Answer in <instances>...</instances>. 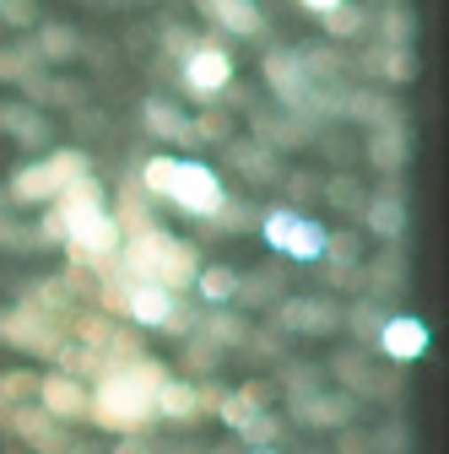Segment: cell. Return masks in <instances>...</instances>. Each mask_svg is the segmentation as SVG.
<instances>
[{
    "label": "cell",
    "mask_w": 449,
    "mask_h": 454,
    "mask_svg": "<svg viewBox=\"0 0 449 454\" xmlns=\"http://www.w3.org/2000/svg\"><path fill=\"white\" fill-rule=\"evenodd\" d=\"M82 174H92L87 152H43L38 162H22V168H17L12 184H6V195H12L17 206H49L54 195H60L66 184H76Z\"/></svg>",
    "instance_id": "6da1fadb"
},
{
    "label": "cell",
    "mask_w": 449,
    "mask_h": 454,
    "mask_svg": "<svg viewBox=\"0 0 449 454\" xmlns=\"http://www.w3.org/2000/svg\"><path fill=\"white\" fill-rule=\"evenodd\" d=\"M233 76H239V60H233V49L217 43V38H195V49L179 60V87L195 103H217L233 87Z\"/></svg>",
    "instance_id": "7a4b0ae2"
},
{
    "label": "cell",
    "mask_w": 449,
    "mask_h": 454,
    "mask_svg": "<svg viewBox=\"0 0 449 454\" xmlns=\"http://www.w3.org/2000/svg\"><path fill=\"white\" fill-rule=\"evenodd\" d=\"M168 206L185 211V216H195V222H211L222 206H228V184H222V174H217L211 162H201V157H179L174 184H168Z\"/></svg>",
    "instance_id": "3957f363"
},
{
    "label": "cell",
    "mask_w": 449,
    "mask_h": 454,
    "mask_svg": "<svg viewBox=\"0 0 449 454\" xmlns=\"http://www.w3.org/2000/svg\"><path fill=\"white\" fill-rule=\"evenodd\" d=\"M325 233H330L325 222H314V216H303L293 206H276V211L260 216V239L282 260H298V265H309V260L325 254Z\"/></svg>",
    "instance_id": "277c9868"
},
{
    "label": "cell",
    "mask_w": 449,
    "mask_h": 454,
    "mask_svg": "<svg viewBox=\"0 0 449 454\" xmlns=\"http://www.w3.org/2000/svg\"><path fill=\"white\" fill-rule=\"evenodd\" d=\"M120 244H125V227H120V216L108 211V206L66 222V249H71L76 265H103V260H114Z\"/></svg>",
    "instance_id": "5b68a950"
},
{
    "label": "cell",
    "mask_w": 449,
    "mask_h": 454,
    "mask_svg": "<svg viewBox=\"0 0 449 454\" xmlns=\"http://www.w3.org/2000/svg\"><path fill=\"white\" fill-rule=\"evenodd\" d=\"M0 340L6 347H17V352H28V357H54V347H60V325H54L43 309H33V303H22V309H6L0 314Z\"/></svg>",
    "instance_id": "8992f818"
},
{
    "label": "cell",
    "mask_w": 449,
    "mask_h": 454,
    "mask_svg": "<svg viewBox=\"0 0 449 454\" xmlns=\"http://www.w3.org/2000/svg\"><path fill=\"white\" fill-rule=\"evenodd\" d=\"M374 347H379V357H390V363H422L428 357V347H433V330H428V319H417V314H384V325L374 330Z\"/></svg>",
    "instance_id": "52a82bcc"
},
{
    "label": "cell",
    "mask_w": 449,
    "mask_h": 454,
    "mask_svg": "<svg viewBox=\"0 0 449 454\" xmlns=\"http://www.w3.org/2000/svg\"><path fill=\"white\" fill-rule=\"evenodd\" d=\"M342 319L347 314L335 298H276V330L288 335H335Z\"/></svg>",
    "instance_id": "ba28073f"
},
{
    "label": "cell",
    "mask_w": 449,
    "mask_h": 454,
    "mask_svg": "<svg viewBox=\"0 0 449 454\" xmlns=\"http://www.w3.org/2000/svg\"><path fill=\"white\" fill-rule=\"evenodd\" d=\"M265 87L282 98L288 114H298V108L309 103V92H314V82H309V71H303V54H298V49H271V54H265Z\"/></svg>",
    "instance_id": "9c48e42d"
},
{
    "label": "cell",
    "mask_w": 449,
    "mask_h": 454,
    "mask_svg": "<svg viewBox=\"0 0 449 454\" xmlns=\"http://www.w3.org/2000/svg\"><path fill=\"white\" fill-rule=\"evenodd\" d=\"M120 281H125L120 287V314H130V325H141V330H162L168 314L179 309V298L168 287H157V281H130V276H120Z\"/></svg>",
    "instance_id": "30bf717a"
},
{
    "label": "cell",
    "mask_w": 449,
    "mask_h": 454,
    "mask_svg": "<svg viewBox=\"0 0 449 454\" xmlns=\"http://www.w3.org/2000/svg\"><path fill=\"white\" fill-rule=\"evenodd\" d=\"M206 260H201V249L190 244V239H174L168 233L162 239V249H157V260H152V276L146 281H157V287H168V293H185V287H195V270H201Z\"/></svg>",
    "instance_id": "8fae6325"
},
{
    "label": "cell",
    "mask_w": 449,
    "mask_h": 454,
    "mask_svg": "<svg viewBox=\"0 0 449 454\" xmlns=\"http://www.w3.org/2000/svg\"><path fill=\"white\" fill-rule=\"evenodd\" d=\"M6 422H12V433L28 443V449H38V454H66V422H54L38 401H17L12 411H6Z\"/></svg>",
    "instance_id": "7c38bea8"
},
{
    "label": "cell",
    "mask_w": 449,
    "mask_h": 454,
    "mask_svg": "<svg viewBox=\"0 0 449 454\" xmlns=\"http://www.w3.org/2000/svg\"><path fill=\"white\" fill-rule=\"evenodd\" d=\"M298 422L303 427H330V433H342L358 422V395L347 389H325V395H303V401H293Z\"/></svg>",
    "instance_id": "4fadbf2b"
},
{
    "label": "cell",
    "mask_w": 449,
    "mask_h": 454,
    "mask_svg": "<svg viewBox=\"0 0 449 454\" xmlns=\"http://www.w3.org/2000/svg\"><path fill=\"white\" fill-rule=\"evenodd\" d=\"M358 216H363V227H368L379 244H401V239H406V222H412L401 190H379V195H368Z\"/></svg>",
    "instance_id": "5bb4252c"
},
{
    "label": "cell",
    "mask_w": 449,
    "mask_h": 454,
    "mask_svg": "<svg viewBox=\"0 0 449 454\" xmlns=\"http://www.w3.org/2000/svg\"><path fill=\"white\" fill-rule=\"evenodd\" d=\"M33 395H38V406H43L54 422H76V417H87V384L71 379V373H43Z\"/></svg>",
    "instance_id": "9a60e30c"
},
{
    "label": "cell",
    "mask_w": 449,
    "mask_h": 454,
    "mask_svg": "<svg viewBox=\"0 0 449 454\" xmlns=\"http://www.w3.org/2000/svg\"><path fill=\"white\" fill-rule=\"evenodd\" d=\"M363 157L379 168V174H401V168L412 162V136H406V125H401V120L374 125L368 141H363Z\"/></svg>",
    "instance_id": "2e32d148"
},
{
    "label": "cell",
    "mask_w": 449,
    "mask_h": 454,
    "mask_svg": "<svg viewBox=\"0 0 449 454\" xmlns=\"http://www.w3.org/2000/svg\"><path fill=\"white\" fill-rule=\"evenodd\" d=\"M141 120H146V130L157 136V141H168V146H195V130H190V114L174 103V98H162V92H152L146 103H141Z\"/></svg>",
    "instance_id": "e0dca14e"
},
{
    "label": "cell",
    "mask_w": 449,
    "mask_h": 454,
    "mask_svg": "<svg viewBox=\"0 0 449 454\" xmlns=\"http://www.w3.org/2000/svg\"><path fill=\"white\" fill-rule=\"evenodd\" d=\"M195 12H201L206 22H217L222 33H233V38L265 33V12L255 6V0H195Z\"/></svg>",
    "instance_id": "ac0fdd59"
},
{
    "label": "cell",
    "mask_w": 449,
    "mask_h": 454,
    "mask_svg": "<svg viewBox=\"0 0 449 454\" xmlns=\"http://www.w3.org/2000/svg\"><path fill=\"white\" fill-rule=\"evenodd\" d=\"M228 162L239 168V174L249 179V184H276V179H282V157H276V146H265L260 136L255 141H228Z\"/></svg>",
    "instance_id": "d6986e66"
},
{
    "label": "cell",
    "mask_w": 449,
    "mask_h": 454,
    "mask_svg": "<svg viewBox=\"0 0 449 454\" xmlns=\"http://www.w3.org/2000/svg\"><path fill=\"white\" fill-rule=\"evenodd\" d=\"M152 417H162V422H195L201 417L195 379H162L157 395H152Z\"/></svg>",
    "instance_id": "ffe728a7"
},
{
    "label": "cell",
    "mask_w": 449,
    "mask_h": 454,
    "mask_svg": "<svg viewBox=\"0 0 449 454\" xmlns=\"http://www.w3.org/2000/svg\"><path fill=\"white\" fill-rule=\"evenodd\" d=\"M335 379H342V389L347 395H358V401H363V395H384V379L374 373V363H368V352L363 347H352V352H335Z\"/></svg>",
    "instance_id": "44dd1931"
},
{
    "label": "cell",
    "mask_w": 449,
    "mask_h": 454,
    "mask_svg": "<svg viewBox=\"0 0 449 454\" xmlns=\"http://www.w3.org/2000/svg\"><path fill=\"white\" fill-rule=\"evenodd\" d=\"M33 54L43 66H71L82 54V33L66 27V22H38V38H33Z\"/></svg>",
    "instance_id": "7402d4cb"
},
{
    "label": "cell",
    "mask_w": 449,
    "mask_h": 454,
    "mask_svg": "<svg viewBox=\"0 0 449 454\" xmlns=\"http://www.w3.org/2000/svg\"><path fill=\"white\" fill-rule=\"evenodd\" d=\"M195 293H201L206 309H228L233 293H239V270L233 265H201L195 270Z\"/></svg>",
    "instance_id": "603a6c76"
},
{
    "label": "cell",
    "mask_w": 449,
    "mask_h": 454,
    "mask_svg": "<svg viewBox=\"0 0 449 454\" xmlns=\"http://www.w3.org/2000/svg\"><path fill=\"white\" fill-rule=\"evenodd\" d=\"M201 335L211 340L217 352H233V347H244V340H249V319L233 314V309H211L206 325H201Z\"/></svg>",
    "instance_id": "cb8c5ba5"
},
{
    "label": "cell",
    "mask_w": 449,
    "mask_h": 454,
    "mask_svg": "<svg viewBox=\"0 0 449 454\" xmlns=\"http://www.w3.org/2000/svg\"><path fill=\"white\" fill-rule=\"evenodd\" d=\"M417 71H422L417 43H379V71H374V76H384V82L406 87V82H417Z\"/></svg>",
    "instance_id": "d4e9b609"
},
{
    "label": "cell",
    "mask_w": 449,
    "mask_h": 454,
    "mask_svg": "<svg viewBox=\"0 0 449 454\" xmlns=\"http://www.w3.org/2000/svg\"><path fill=\"white\" fill-rule=\"evenodd\" d=\"M276 298H288V293H282V270H255V276H239L233 303H244V309H271Z\"/></svg>",
    "instance_id": "484cf974"
},
{
    "label": "cell",
    "mask_w": 449,
    "mask_h": 454,
    "mask_svg": "<svg viewBox=\"0 0 449 454\" xmlns=\"http://www.w3.org/2000/svg\"><path fill=\"white\" fill-rule=\"evenodd\" d=\"M54 363H60V373H71V379H98L108 368V357L82 347V340H60V347H54Z\"/></svg>",
    "instance_id": "4316f807"
},
{
    "label": "cell",
    "mask_w": 449,
    "mask_h": 454,
    "mask_svg": "<svg viewBox=\"0 0 449 454\" xmlns=\"http://www.w3.org/2000/svg\"><path fill=\"white\" fill-rule=\"evenodd\" d=\"M6 136H17L28 152H38V146H49V120L33 108V103H12V120H6Z\"/></svg>",
    "instance_id": "83f0119b"
},
{
    "label": "cell",
    "mask_w": 449,
    "mask_h": 454,
    "mask_svg": "<svg viewBox=\"0 0 449 454\" xmlns=\"http://www.w3.org/2000/svg\"><path fill=\"white\" fill-rule=\"evenodd\" d=\"M174 168H179V157H174V152H152V157L141 162V195H146V200H168Z\"/></svg>",
    "instance_id": "f1b7e54d"
},
{
    "label": "cell",
    "mask_w": 449,
    "mask_h": 454,
    "mask_svg": "<svg viewBox=\"0 0 449 454\" xmlns=\"http://www.w3.org/2000/svg\"><path fill=\"white\" fill-rule=\"evenodd\" d=\"M190 130H195V146H201V141H211V146H228V141H233V114L206 103L201 114H190Z\"/></svg>",
    "instance_id": "f546056e"
},
{
    "label": "cell",
    "mask_w": 449,
    "mask_h": 454,
    "mask_svg": "<svg viewBox=\"0 0 449 454\" xmlns=\"http://www.w3.org/2000/svg\"><path fill=\"white\" fill-rule=\"evenodd\" d=\"M342 114H352V120H363L374 130L384 120H396V103H384L379 92H352V98H342Z\"/></svg>",
    "instance_id": "4dcf8cb0"
},
{
    "label": "cell",
    "mask_w": 449,
    "mask_h": 454,
    "mask_svg": "<svg viewBox=\"0 0 449 454\" xmlns=\"http://www.w3.org/2000/svg\"><path fill=\"white\" fill-rule=\"evenodd\" d=\"M319 22H325V38H363V27H368L363 6H352V0H342V6L325 12Z\"/></svg>",
    "instance_id": "1f68e13d"
},
{
    "label": "cell",
    "mask_w": 449,
    "mask_h": 454,
    "mask_svg": "<svg viewBox=\"0 0 449 454\" xmlns=\"http://www.w3.org/2000/svg\"><path fill=\"white\" fill-rule=\"evenodd\" d=\"M319 195H325L335 211H352V216H358V211H363V200H368V190H363L352 174H342V179H325V184H319Z\"/></svg>",
    "instance_id": "d6a6232c"
},
{
    "label": "cell",
    "mask_w": 449,
    "mask_h": 454,
    "mask_svg": "<svg viewBox=\"0 0 449 454\" xmlns=\"http://www.w3.org/2000/svg\"><path fill=\"white\" fill-rule=\"evenodd\" d=\"M28 66H43L38 54H33V38L0 49V82H22V71H28Z\"/></svg>",
    "instance_id": "836d02e7"
},
{
    "label": "cell",
    "mask_w": 449,
    "mask_h": 454,
    "mask_svg": "<svg viewBox=\"0 0 449 454\" xmlns=\"http://www.w3.org/2000/svg\"><path fill=\"white\" fill-rule=\"evenodd\" d=\"M33 249H66V216L54 211V200L43 206V216L33 227Z\"/></svg>",
    "instance_id": "e575fe53"
},
{
    "label": "cell",
    "mask_w": 449,
    "mask_h": 454,
    "mask_svg": "<svg viewBox=\"0 0 449 454\" xmlns=\"http://www.w3.org/2000/svg\"><path fill=\"white\" fill-rule=\"evenodd\" d=\"M330 265H363V239L358 233H325V254Z\"/></svg>",
    "instance_id": "d590c367"
},
{
    "label": "cell",
    "mask_w": 449,
    "mask_h": 454,
    "mask_svg": "<svg viewBox=\"0 0 449 454\" xmlns=\"http://www.w3.org/2000/svg\"><path fill=\"white\" fill-rule=\"evenodd\" d=\"M217 363H222V352L211 347V340H206V335H190V340H185V368H190L195 379H206V373H217Z\"/></svg>",
    "instance_id": "8d00e7d4"
},
{
    "label": "cell",
    "mask_w": 449,
    "mask_h": 454,
    "mask_svg": "<svg viewBox=\"0 0 449 454\" xmlns=\"http://www.w3.org/2000/svg\"><path fill=\"white\" fill-rule=\"evenodd\" d=\"M276 433H282V417H271V411H255L249 422H244V443L249 449H276Z\"/></svg>",
    "instance_id": "74e56055"
},
{
    "label": "cell",
    "mask_w": 449,
    "mask_h": 454,
    "mask_svg": "<svg viewBox=\"0 0 449 454\" xmlns=\"http://www.w3.org/2000/svg\"><path fill=\"white\" fill-rule=\"evenodd\" d=\"M108 330H114V325H108V314H76V319H71V335L82 340V347H92V352H103Z\"/></svg>",
    "instance_id": "f35d334b"
},
{
    "label": "cell",
    "mask_w": 449,
    "mask_h": 454,
    "mask_svg": "<svg viewBox=\"0 0 449 454\" xmlns=\"http://www.w3.org/2000/svg\"><path fill=\"white\" fill-rule=\"evenodd\" d=\"M255 411H260V406H249L239 389H233V395H222V401H217V417H222V427H228V433H244V422H249Z\"/></svg>",
    "instance_id": "ab89813d"
},
{
    "label": "cell",
    "mask_w": 449,
    "mask_h": 454,
    "mask_svg": "<svg viewBox=\"0 0 449 454\" xmlns=\"http://www.w3.org/2000/svg\"><path fill=\"white\" fill-rule=\"evenodd\" d=\"M384 43H417V17L406 6H390L384 12Z\"/></svg>",
    "instance_id": "60d3db41"
},
{
    "label": "cell",
    "mask_w": 449,
    "mask_h": 454,
    "mask_svg": "<svg viewBox=\"0 0 449 454\" xmlns=\"http://www.w3.org/2000/svg\"><path fill=\"white\" fill-rule=\"evenodd\" d=\"M342 325H347L352 335H363V340H374V330L384 325V309H379L374 298H363V303H358V309H352V314H347Z\"/></svg>",
    "instance_id": "b9f144b4"
},
{
    "label": "cell",
    "mask_w": 449,
    "mask_h": 454,
    "mask_svg": "<svg viewBox=\"0 0 449 454\" xmlns=\"http://www.w3.org/2000/svg\"><path fill=\"white\" fill-rule=\"evenodd\" d=\"M374 438V454H406V427H379V433H368Z\"/></svg>",
    "instance_id": "7bdbcfd3"
},
{
    "label": "cell",
    "mask_w": 449,
    "mask_h": 454,
    "mask_svg": "<svg viewBox=\"0 0 449 454\" xmlns=\"http://www.w3.org/2000/svg\"><path fill=\"white\" fill-rule=\"evenodd\" d=\"M0 22L6 27H33V0H0Z\"/></svg>",
    "instance_id": "ee69618b"
},
{
    "label": "cell",
    "mask_w": 449,
    "mask_h": 454,
    "mask_svg": "<svg viewBox=\"0 0 449 454\" xmlns=\"http://www.w3.org/2000/svg\"><path fill=\"white\" fill-rule=\"evenodd\" d=\"M49 103H66V108H82V103H87V87H82V82H49Z\"/></svg>",
    "instance_id": "f6af8a7d"
},
{
    "label": "cell",
    "mask_w": 449,
    "mask_h": 454,
    "mask_svg": "<svg viewBox=\"0 0 449 454\" xmlns=\"http://www.w3.org/2000/svg\"><path fill=\"white\" fill-rule=\"evenodd\" d=\"M190 49H195V33H185V27H162V54H174V60H185Z\"/></svg>",
    "instance_id": "bcb514c9"
},
{
    "label": "cell",
    "mask_w": 449,
    "mask_h": 454,
    "mask_svg": "<svg viewBox=\"0 0 449 454\" xmlns=\"http://www.w3.org/2000/svg\"><path fill=\"white\" fill-rule=\"evenodd\" d=\"M276 184H282L288 195H298V200H314V195H319V179H314V174H282Z\"/></svg>",
    "instance_id": "7dc6e473"
},
{
    "label": "cell",
    "mask_w": 449,
    "mask_h": 454,
    "mask_svg": "<svg viewBox=\"0 0 449 454\" xmlns=\"http://www.w3.org/2000/svg\"><path fill=\"white\" fill-rule=\"evenodd\" d=\"M103 454H162L146 433H125V438H114V449H103Z\"/></svg>",
    "instance_id": "c3c4849f"
},
{
    "label": "cell",
    "mask_w": 449,
    "mask_h": 454,
    "mask_svg": "<svg viewBox=\"0 0 449 454\" xmlns=\"http://www.w3.org/2000/svg\"><path fill=\"white\" fill-rule=\"evenodd\" d=\"M0 249H33V227H17L0 216Z\"/></svg>",
    "instance_id": "681fc988"
},
{
    "label": "cell",
    "mask_w": 449,
    "mask_h": 454,
    "mask_svg": "<svg viewBox=\"0 0 449 454\" xmlns=\"http://www.w3.org/2000/svg\"><path fill=\"white\" fill-rule=\"evenodd\" d=\"M211 227H255V211L233 206V195H228V206H222V211L211 216Z\"/></svg>",
    "instance_id": "f907efd6"
},
{
    "label": "cell",
    "mask_w": 449,
    "mask_h": 454,
    "mask_svg": "<svg viewBox=\"0 0 449 454\" xmlns=\"http://www.w3.org/2000/svg\"><path fill=\"white\" fill-rule=\"evenodd\" d=\"M335 438H342V454H374V438H368V433H358V427H342Z\"/></svg>",
    "instance_id": "816d5d0a"
},
{
    "label": "cell",
    "mask_w": 449,
    "mask_h": 454,
    "mask_svg": "<svg viewBox=\"0 0 449 454\" xmlns=\"http://www.w3.org/2000/svg\"><path fill=\"white\" fill-rule=\"evenodd\" d=\"M342 0H298V12H309V17H325V12H335Z\"/></svg>",
    "instance_id": "f5cc1de1"
},
{
    "label": "cell",
    "mask_w": 449,
    "mask_h": 454,
    "mask_svg": "<svg viewBox=\"0 0 449 454\" xmlns=\"http://www.w3.org/2000/svg\"><path fill=\"white\" fill-rule=\"evenodd\" d=\"M66 454H103V449H92V443H66Z\"/></svg>",
    "instance_id": "db71d44e"
},
{
    "label": "cell",
    "mask_w": 449,
    "mask_h": 454,
    "mask_svg": "<svg viewBox=\"0 0 449 454\" xmlns=\"http://www.w3.org/2000/svg\"><path fill=\"white\" fill-rule=\"evenodd\" d=\"M6 120H12V103H0V130H6Z\"/></svg>",
    "instance_id": "11a10c76"
},
{
    "label": "cell",
    "mask_w": 449,
    "mask_h": 454,
    "mask_svg": "<svg viewBox=\"0 0 449 454\" xmlns=\"http://www.w3.org/2000/svg\"><path fill=\"white\" fill-rule=\"evenodd\" d=\"M168 454H206V449H168Z\"/></svg>",
    "instance_id": "9f6ffc18"
},
{
    "label": "cell",
    "mask_w": 449,
    "mask_h": 454,
    "mask_svg": "<svg viewBox=\"0 0 449 454\" xmlns=\"http://www.w3.org/2000/svg\"><path fill=\"white\" fill-rule=\"evenodd\" d=\"M244 454H276V449H244Z\"/></svg>",
    "instance_id": "6f0895ef"
}]
</instances>
